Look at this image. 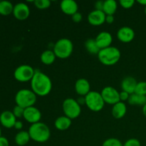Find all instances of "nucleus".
<instances>
[{
  "label": "nucleus",
  "mask_w": 146,
  "mask_h": 146,
  "mask_svg": "<svg viewBox=\"0 0 146 146\" xmlns=\"http://www.w3.org/2000/svg\"><path fill=\"white\" fill-rule=\"evenodd\" d=\"M14 128L17 130H21L23 128V123L20 121H17L14 125Z\"/></svg>",
  "instance_id": "e433bc0d"
},
{
  "label": "nucleus",
  "mask_w": 146,
  "mask_h": 146,
  "mask_svg": "<svg viewBox=\"0 0 146 146\" xmlns=\"http://www.w3.org/2000/svg\"><path fill=\"white\" fill-rule=\"evenodd\" d=\"M128 104L131 105L145 106L146 104V96H140L138 94H131L128 100Z\"/></svg>",
  "instance_id": "b1692460"
},
{
  "label": "nucleus",
  "mask_w": 146,
  "mask_h": 146,
  "mask_svg": "<svg viewBox=\"0 0 146 146\" xmlns=\"http://www.w3.org/2000/svg\"><path fill=\"white\" fill-rule=\"evenodd\" d=\"M104 1H98L95 3V8L96 10H98V11H103L104 9Z\"/></svg>",
  "instance_id": "f704fd0d"
},
{
  "label": "nucleus",
  "mask_w": 146,
  "mask_h": 146,
  "mask_svg": "<svg viewBox=\"0 0 146 146\" xmlns=\"http://www.w3.org/2000/svg\"><path fill=\"white\" fill-rule=\"evenodd\" d=\"M95 40L100 49H104V48L111 46V45L113 42V37L109 32L102 31L98 34Z\"/></svg>",
  "instance_id": "4468645a"
},
{
  "label": "nucleus",
  "mask_w": 146,
  "mask_h": 146,
  "mask_svg": "<svg viewBox=\"0 0 146 146\" xmlns=\"http://www.w3.org/2000/svg\"><path fill=\"white\" fill-rule=\"evenodd\" d=\"M77 102L79 104V105H83V104H86V99H85V97L84 96H81L79 97V98H78L77 100Z\"/></svg>",
  "instance_id": "58836bf2"
},
{
  "label": "nucleus",
  "mask_w": 146,
  "mask_h": 146,
  "mask_svg": "<svg viewBox=\"0 0 146 146\" xmlns=\"http://www.w3.org/2000/svg\"><path fill=\"white\" fill-rule=\"evenodd\" d=\"M0 146H9L8 139L4 136L0 137Z\"/></svg>",
  "instance_id": "c9c22d12"
},
{
  "label": "nucleus",
  "mask_w": 146,
  "mask_h": 146,
  "mask_svg": "<svg viewBox=\"0 0 146 146\" xmlns=\"http://www.w3.org/2000/svg\"><path fill=\"white\" fill-rule=\"evenodd\" d=\"M60 7L61 11L67 15L72 16L78 12V6L74 0H64L61 2Z\"/></svg>",
  "instance_id": "f3484780"
},
{
  "label": "nucleus",
  "mask_w": 146,
  "mask_h": 146,
  "mask_svg": "<svg viewBox=\"0 0 146 146\" xmlns=\"http://www.w3.org/2000/svg\"><path fill=\"white\" fill-rule=\"evenodd\" d=\"M31 91L39 96H47L51 91L52 82L46 74L40 71H35L31 81Z\"/></svg>",
  "instance_id": "f257e3e1"
},
{
  "label": "nucleus",
  "mask_w": 146,
  "mask_h": 146,
  "mask_svg": "<svg viewBox=\"0 0 146 146\" xmlns=\"http://www.w3.org/2000/svg\"><path fill=\"white\" fill-rule=\"evenodd\" d=\"M30 135L28 131H19L17 135H15V143L17 145L19 146H24L27 145L29 142Z\"/></svg>",
  "instance_id": "412c9836"
},
{
  "label": "nucleus",
  "mask_w": 146,
  "mask_h": 146,
  "mask_svg": "<svg viewBox=\"0 0 146 146\" xmlns=\"http://www.w3.org/2000/svg\"><path fill=\"white\" fill-rule=\"evenodd\" d=\"M23 117L27 122L34 124L40 122V120L41 118V113L36 107H29L24 109Z\"/></svg>",
  "instance_id": "9d476101"
},
{
  "label": "nucleus",
  "mask_w": 146,
  "mask_h": 146,
  "mask_svg": "<svg viewBox=\"0 0 146 146\" xmlns=\"http://www.w3.org/2000/svg\"><path fill=\"white\" fill-rule=\"evenodd\" d=\"M127 112V107L125 103L120 101L117 103L115 105L113 106L112 108V115L113 116L117 119L122 118L125 116Z\"/></svg>",
  "instance_id": "6ab92c4d"
},
{
  "label": "nucleus",
  "mask_w": 146,
  "mask_h": 146,
  "mask_svg": "<svg viewBox=\"0 0 146 146\" xmlns=\"http://www.w3.org/2000/svg\"><path fill=\"white\" fill-rule=\"evenodd\" d=\"M117 38L123 43L131 42L135 38V31L129 27H123L117 32Z\"/></svg>",
  "instance_id": "f8f14e48"
},
{
  "label": "nucleus",
  "mask_w": 146,
  "mask_h": 146,
  "mask_svg": "<svg viewBox=\"0 0 146 146\" xmlns=\"http://www.w3.org/2000/svg\"><path fill=\"white\" fill-rule=\"evenodd\" d=\"M118 7V4L115 0H106L104 1L103 11L106 15H113Z\"/></svg>",
  "instance_id": "4be33fe9"
},
{
  "label": "nucleus",
  "mask_w": 146,
  "mask_h": 146,
  "mask_svg": "<svg viewBox=\"0 0 146 146\" xmlns=\"http://www.w3.org/2000/svg\"><path fill=\"white\" fill-rule=\"evenodd\" d=\"M143 113L144 115L146 117V104L143 106Z\"/></svg>",
  "instance_id": "a19ab883"
},
{
  "label": "nucleus",
  "mask_w": 146,
  "mask_h": 146,
  "mask_svg": "<svg viewBox=\"0 0 146 146\" xmlns=\"http://www.w3.org/2000/svg\"><path fill=\"white\" fill-rule=\"evenodd\" d=\"M145 15H146V7H145Z\"/></svg>",
  "instance_id": "37998d69"
},
{
  "label": "nucleus",
  "mask_w": 146,
  "mask_h": 146,
  "mask_svg": "<svg viewBox=\"0 0 146 146\" xmlns=\"http://www.w3.org/2000/svg\"><path fill=\"white\" fill-rule=\"evenodd\" d=\"M31 140L37 143H45L50 138L51 131L45 123L41 122L31 124L28 131Z\"/></svg>",
  "instance_id": "f03ea898"
},
{
  "label": "nucleus",
  "mask_w": 146,
  "mask_h": 146,
  "mask_svg": "<svg viewBox=\"0 0 146 146\" xmlns=\"http://www.w3.org/2000/svg\"><path fill=\"white\" fill-rule=\"evenodd\" d=\"M106 21L108 24H112L114 21V17L113 15H106Z\"/></svg>",
  "instance_id": "4c0bfd02"
},
{
  "label": "nucleus",
  "mask_w": 146,
  "mask_h": 146,
  "mask_svg": "<svg viewBox=\"0 0 146 146\" xmlns=\"http://www.w3.org/2000/svg\"><path fill=\"white\" fill-rule=\"evenodd\" d=\"M74 50V44L68 38H63L58 40L54 47V52L58 58L65 59L71 55Z\"/></svg>",
  "instance_id": "20e7f679"
},
{
  "label": "nucleus",
  "mask_w": 146,
  "mask_h": 146,
  "mask_svg": "<svg viewBox=\"0 0 146 146\" xmlns=\"http://www.w3.org/2000/svg\"><path fill=\"white\" fill-rule=\"evenodd\" d=\"M14 6L9 1H0V14L7 16L13 13Z\"/></svg>",
  "instance_id": "a878e982"
},
{
  "label": "nucleus",
  "mask_w": 146,
  "mask_h": 146,
  "mask_svg": "<svg viewBox=\"0 0 146 146\" xmlns=\"http://www.w3.org/2000/svg\"><path fill=\"white\" fill-rule=\"evenodd\" d=\"M62 108L66 116L71 120L78 118L81 112V106L76 100L71 98L64 100L62 104Z\"/></svg>",
  "instance_id": "0eeeda50"
},
{
  "label": "nucleus",
  "mask_w": 146,
  "mask_h": 146,
  "mask_svg": "<svg viewBox=\"0 0 146 146\" xmlns=\"http://www.w3.org/2000/svg\"><path fill=\"white\" fill-rule=\"evenodd\" d=\"M106 15L104 11L95 9L88 14V21L93 26H101L106 21Z\"/></svg>",
  "instance_id": "ddd939ff"
},
{
  "label": "nucleus",
  "mask_w": 146,
  "mask_h": 146,
  "mask_svg": "<svg viewBox=\"0 0 146 146\" xmlns=\"http://www.w3.org/2000/svg\"><path fill=\"white\" fill-rule=\"evenodd\" d=\"M56 56L54 51L51 50H46L45 51L41 54V61L45 65H51L55 61Z\"/></svg>",
  "instance_id": "5701e85b"
},
{
  "label": "nucleus",
  "mask_w": 146,
  "mask_h": 146,
  "mask_svg": "<svg viewBox=\"0 0 146 146\" xmlns=\"http://www.w3.org/2000/svg\"><path fill=\"white\" fill-rule=\"evenodd\" d=\"M34 5L39 9H45L51 6V1L49 0H35Z\"/></svg>",
  "instance_id": "cd10ccee"
},
{
  "label": "nucleus",
  "mask_w": 146,
  "mask_h": 146,
  "mask_svg": "<svg viewBox=\"0 0 146 146\" xmlns=\"http://www.w3.org/2000/svg\"><path fill=\"white\" fill-rule=\"evenodd\" d=\"M137 2L139 3L141 5H143L146 7V0H138V1H137Z\"/></svg>",
  "instance_id": "ea45409f"
},
{
  "label": "nucleus",
  "mask_w": 146,
  "mask_h": 146,
  "mask_svg": "<svg viewBox=\"0 0 146 146\" xmlns=\"http://www.w3.org/2000/svg\"><path fill=\"white\" fill-rule=\"evenodd\" d=\"M75 90L77 94L85 97L91 91V85L86 78H79L75 84Z\"/></svg>",
  "instance_id": "dca6fc26"
},
{
  "label": "nucleus",
  "mask_w": 146,
  "mask_h": 146,
  "mask_svg": "<svg viewBox=\"0 0 146 146\" xmlns=\"http://www.w3.org/2000/svg\"><path fill=\"white\" fill-rule=\"evenodd\" d=\"M102 146H123V144H122L121 141H119L117 138H111L106 140L103 143Z\"/></svg>",
  "instance_id": "c85d7f7f"
},
{
  "label": "nucleus",
  "mask_w": 146,
  "mask_h": 146,
  "mask_svg": "<svg viewBox=\"0 0 146 146\" xmlns=\"http://www.w3.org/2000/svg\"><path fill=\"white\" fill-rule=\"evenodd\" d=\"M17 118L11 111H3L0 114V123L1 125L6 128H11L14 127Z\"/></svg>",
  "instance_id": "2eb2a0df"
},
{
  "label": "nucleus",
  "mask_w": 146,
  "mask_h": 146,
  "mask_svg": "<svg viewBox=\"0 0 146 146\" xmlns=\"http://www.w3.org/2000/svg\"><path fill=\"white\" fill-rule=\"evenodd\" d=\"M134 94L140 96H146V82L145 81L138 82L137 84Z\"/></svg>",
  "instance_id": "bb28decb"
},
{
  "label": "nucleus",
  "mask_w": 146,
  "mask_h": 146,
  "mask_svg": "<svg viewBox=\"0 0 146 146\" xmlns=\"http://www.w3.org/2000/svg\"><path fill=\"white\" fill-rule=\"evenodd\" d=\"M1 136V128H0V137Z\"/></svg>",
  "instance_id": "79ce46f5"
},
{
  "label": "nucleus",
  "mask_w": 146,
  "mask_h": 146,
  "mask_svg": "<svg viewBox=\"0 0 146 146\" xmlns=\"http://www.w3.org/2000/svg\"><path fill=\"white\" fill-rule=\"evenodd\" d=\"M12 14H14V17L17 19L21 20V21L25 20L29 17V7L25 3H18L14 6V10H13Z\"/></svg>",
  "instance_id": "9b49d317"
},
{
  "label": "nucleus",
  "mask_w": 146,
  "mask_h": 146,
  "mask_svg": "<svg viewBox=\"0 0 146 146\" xmlns=\"http://www.w3.org/2000/svg\"><path fill=\"white\" fill-rule=\"evenodd\" d=\"M36 101V95L31 90L21 89L15 96V102L17 106L23 108L34 106Z\"/></svg>",
  "instance_id": "39448f33"
},
{
  "label": "nucleus",
  "mask_w": 146,
  "mask_h": 146,
  "mask_svg": "<svg viewBox=\"0 0 146 146\" xmlns=\"http://www.w3.org/2000/svg\"><path fill=\"white\" fill-rule=\"evenodd\" d=\"M123 146H141V144L136 138H131L123 144Z\"/></svg>",
  "instance_id": "2f4dec72"
},
{
  "label": "nucleus",
  "mask_w": 146,
  "mask_h": 146,
  "mask_svg": "<svg viewBox=\"0 0 146 146\" xmlns=\"http://www.w3.org/2000/svg\"><path fill=\"white\" fill-rule=\"evenodd\" d=\"M120 5L124 9H130L134 5L135 1L134 0H121L119 1Z\"/></svg>",
  "instance_id": "7c9ffc66"
},
{
  "label": "nucleus",
  "mask_w": 146,
  "mask_h": 146,
  "mask_svg": "<svg viewBox=\"0 0 146 146\" xmlns=\"http://www.w3.org/2000/svg\"><path fill=\"white\" fill-rule=\"evenodd\" d=\"M105 104L110 105H115L117 103L120 102V93L112 86H106L101 92Z\"/></svg>",
  "instance_id": "1a4fd4ad"
},
{
  "label": "nucleus",
  "mask_w": 146,
  "mask_h": 146,
  "mask_svg": "<svg viewBox=\"0 0 146 146\" xmlns=\"http://www.w3.org/2000/svg\"><path fill=\"white\" fill-rule=\"evenodd\" d=\"M85 47L87 51L91 54H97L99 53L100 48L97 45L96 41L94 38H88L85 42Z\"/></svg>",
  "instance_id": "393cba45"
},
{
  "label": "nucleus",
  "mask_w": 146,
  "mask_h": 146,
  "mask_svg": "<svg viewBox=\"0 0 146 146\" xmlns=\"http://www.w3.org/2000/svg\"><path fill=\"white\" fill-rule=\"evenodd\" d=\"M137 84L138 82L135 78L132 76H127L123 79L121 83V88L123 91H125L131 95L135 93Z\"/></svg>",
  "instance_id": "a211bd4d"
},
{
  "label": "nucleus",
  "mask_w": 146,
  "mask_h": 146,
  "mask_svg": "<svg viewBox=\"0 0 146 146\" xmlns=\"http://www.w3.org/2000/svg\"><path fill=\"white\" fill-rule=\"evenodd\" d=\"M71 123H72L71 119L64 115V116H60L57 118L54 123V125L58 131H63L69 128L71 125Z\"/></svg>",
  "instance_id": "aec40b11"
},
{
  "label": "nucleus",
  "mask_w": 146,
  "mask_h": 146,
  "mask_svg": "<svg viewBox=\"0 0 146 146\" xmlns=\"http://www.w3.org/2000/svg\"><path fill=\"white\" fill-rule=\"evenodd\" d=\"M72 17V20L74 21L75 23H79L81 22V20H82V15H81V13L79 12H76V14H74V15L71 16Z\"/></svg>",
  "instance_id": "473e14b6"
},
{
  "label": "nucleus",
  "mask_w": 146,
  "mask_h": 146,
  "mask_svg": "<svg viewBox=\"0 0 146 146\" xmlns=\"http://www.w3.org/2000/svg\"><path fill=\"white\" fill-rule=\"evenodd\" d=\"M24 108H21V107L19 106H14V109H13L12 113H14V115H15L16 118H21L24 115Z\"/></svg>",
  "instance_id": "c756f323"
},
{
  "label": "nucleus",
  "mask_w": 146,
  "mask_h": 146,
  "mask_svg": "<svg viewBox=\"0 0 146 146\" xmlns=\"http://www.w3.org/2000/svg\"><path fill=\"white\" fill-rule=\"evenodd\" d=\"M130 94L128 93L125 92V91H121L120 93V100L123 101H128V98H129Z\"/></svg>",
  "instance_id": "72a5a7b5"
},
{
  "label": "nucleus",
  "mask_w": 146,
  "mask_h": 146,
  "mask_svg": "<svg viewBox=\"0 0 146 146\" xmlns=\"http://www.w3.org/2000/svg\"><path fill=\"white\" fill-rule=\"evenodd\" d=\"M86 105L91 111L98 112L104 108L105 102L101 93L96 91H90L85 96Z\"/></svg>",
  "instance_id": "423d86ee"
},
{
  "label": "nucleus",
  "mask_w": 146,
  "mask_h": 146,
  "mask_svg": "<svg viewBox=\"0 0 146 146\" xmlns=\"http://www.w3.org/2000/svg\"><path fill=\"white\" fill-rule=\"evenodd\" d=\"M35 74V70L29 65L24 64L17 67L14 72V76L19 82H27L31 81Z\"/></svg>",
  "instance_id": "6e6552de"
},
{
  "label": "nucleus",
  "mask_w": 146,
  "mask_h": 146,
  "mask_svg": "<svg viewBox=\"0 0 146 146\" xmlns=\"http://www.w3.org/2000/svg\"><path fill=\"white\" fill-rule=\"evenodd\" d=\"M121 51L118 48L110 46L100 50L98 58L100 62L106 66L115 65L121 58Z\"/></svg>",
  "instance_id": "7ed1b4c3"
}]
</instances>
